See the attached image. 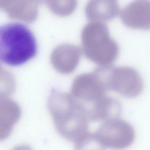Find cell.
<instances>
[{"label":"cell","instance_id":"6da1fadb","mask_svg":"<svg viewBox=\"0 0 150 150\" xmlns=\"http://www.w3.org/2000/svg\"><path fill=\"white\" fill-rule=\"evenodd\" d=\"M50 109L59 132L69 141L75 144L89 132L86 109L71 95L55 92L50 100Z\"/></svg>","mask_w":150,"mask_h":150},{"label":"cell","instance_id":"7a4b0ae2","mask_svg":"<svg viewBox=\"0 0 150 150\" xmlns=\"http://www.w3.org/2000/svg\"><path fill=\"white\" fill-rule=\"evenodd\" d=\"M36 39L31 30L20 23L0 26V61L12 67L26 64L38 53Z\"/></svg>","mask_w":150,"mask_h":150},{"label":"cell","instance_id":"3957f363","mask_svg":"<svg viewBox=\"0 0 150 150\" xmlns=\"http://www.w3.org/2000/svg\"><path fill=\"white\" fill-rule=\"evenodd\" d=\"M81 40L86 57L100 66L110 65L118 57V45L103 22H91L86 24L81 31Z\"/></svg>","mask_w":150,"mask_h":150},{"label":"cell","instance_id":"277c9868","mask_svg":"<svg viewBox=\"0 0 150 150\" xmlns=\"http://www.w3.org/2000/svg\"><path fill=\"white\" fill-rule=\"evenodd\" d=\"M109 66H100L93 71L75 78L71 88V95L87 106L105 95L109 91L108 77Z\"/></svg>","mask_w":150,"mask_h":150},{"label":"cell","instance_id":"5b68a950","mask_svg":"<svg viewBox=\"0 0 150 150\" xmlns=\"http://www.w3.org/2000/svg\"><path fill=\"white\" fill-rule=\"evenodd\" d=\"M94 133L99 149H123L130 146L134 141L135 132L129 123L119 119L103 122Z\"/></svg>","mask_w":150,"mask_h":150},{"label":"cell","instance_id":"8992f818","mask_svg":"<svg viewBox=\"0 0 150 150\" xmlns=\"http://www.w3.org/2000/svg\"><path fill=\"white\" fill-rule=\"evenodd\" d=\"M108 86L109 91L113 90L125 97L134 98L141 93L144 85L141 75L134 68L111 66Z\"/></svg>","mask_w":150,"mask_h":150},{"label":"cell","instance_id":"52a82bcc","mask_svg":"<svg viewBox=\"0 0 150 150\" xmlns=\"http://www.w3.org/2000/svg\"><path fill=\"white\" fill-rule=\"evenodd\" d=\"M125 26L133 29L149 30L150 27L149 0H134L125 6L120 13Z\"/></svg>","mask_w":150,"mask_h":150},{"label":"cell","instance_id":"ba28073f","mask_svg":"<svg viewBox=\"0 0 150 150\" xmlns=\"http://www.w3.org/2000/svg\"><path fill=\"white\" fill-rule=\"evenodd\" d=\"M89 121L103 122L116 119L121 117L122 107L118 100L104 96L93 103L86 106Z\"/></svg>","mask_w":150,"mask_h":150},{"label":"cell","instance_id":"9c48e42d","mask_svg":"<svg viewBox=\"0 0 150 150\" xmlns=\"http://www.w3.org/2000/svg\"><path fill=\"white\" fill-rule=\"evenodd\" d=\"M81 49L76 45L64 44L53 52L52 61L55 69L63 74H69L77 68L81 57Z\"/></svg>","mask_w":150,"mask_h":150},{"label":"cell","instance_id":"30bf717a","mask_svg":"<svg viewBox=\"0 0 150 150\" xmlns=\"http://www.w3.org/2000/svg\"><path fill=\"white\" fill-rule=\"evenodd\" d=\"M119 13L117 0H89L85 8L86 17L91 22L109 21Z\"/></svg>","mask_w":150,"mask_h":150},{"label":"cell","instance_id":"8fae6325","mask_svg":"<svg viewBox=\"0 0 150 150\" xmlns=\"http://www.w3.org/2000/svg\"><path fill=\"white\" fill-rule=\"evenodd\" d=\"M52 7L56 14L62 16H68L74 12L78 0H52Z\"/></svg>","mask_w":150,"mask_h":150}]
</instances>
